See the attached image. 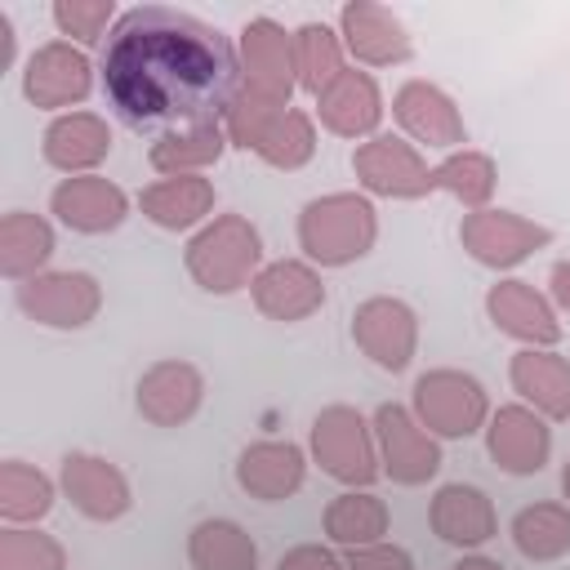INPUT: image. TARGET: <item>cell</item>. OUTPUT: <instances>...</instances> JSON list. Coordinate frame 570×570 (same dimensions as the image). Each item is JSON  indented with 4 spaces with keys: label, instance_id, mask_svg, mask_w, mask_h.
Listing matches in <instances>:
<instances>
[{
    "label": "cell",
    "instance_id": "cell-1",
    "mask_svg": "<svg viewBox=\"0 0 570 570\" xmlns=\"http://www.w3.org/2000/svg\"><path fill=\"white\" fill-rule=\"evenodd\" d=\"M240 85V49L205 18L138 4L116 18L102 49V89L134 134L223 125Z\"/></svg>",
    "mask_w": 570,
    "mask_h": 570
},
{
    "label": "cell",
    "instance_id": "cell-2",
    "mask_svg": "<svg viewBox=\"0 0 570 570\" xmlns=\"http://www.w3.org/2000/svg\"><path fill=\"white\" fill-rule=\"evenodd\" d=\"M294 89H298L294 36L276 18H249L240 27V85L223 116L227 142L254 151L267 125L289 111Z\"/></svg>",
    "mask_w": 570,
    "mask_h": 570
},
{
    "label": "cell",
    "instance_id": "cell-3",
    "mask_svg": "<svg viewBox=\"0 0 570 570\" xmlns=\"http://www.w3.org/2000/svg\"><path fill=\"white\" fill-rule=\"evenodd\" d=\"M379 240V214L361 191H330L303 205L298 214V245L321 267H347L365 258Z\"/></svg>",
    "mask_w": 570,
    "mask_h": 570
},
{
    "label": "cell",
    "instance_id": "cell-4",
    "mask_svg": "<svg viewBox=\"0 0 570 570\" xmlns=\"http://www.w3.org/2000/svg\"><path fill=\"white\" fill-rule=\"evenodd\" d=\"M183 267L205 294H236L263 272V240L249 218L218 214L187 240Z\"/></svg>",
    "mask_w": 570,
    "mask_h": 570
},
{
    "label": "cell",
    "instance_id": "cell-5",
    "mask_svg": "<svg viewBox=\"0 0 570 570\" xmlns=\"http://www.w3.org/2000/svg\"><path fill=\"white\" fill-rule=\"evenodd\" d=\"M312 459L321 463L325 476L343 481L347 490H370L374 476L383 472L374 428L352 405H325L312 419Z\"/></svg>",
    "mask_w": 570,
    "mask_h": 570
},
{
    "label": "cell",
    "instance_id": "cell-6",
    "mask_svg": "<svg viewBox=\"0 0 570 570\" xmlns=\"http://www.w3.org/2000/svg\"><path fill=\"white\" fill-rule=\"evenodd\" d=\"M414 419L445 441H463L485 428L490 419V396L485 387L463 374V370H428L414 379Z\"/></svg>",
    "mask_w": 570,
    "mask_h": 570
},
{
    "label": "cell",
    "instance_id": "cell-7",
    "mask_svg": "<svg viewBox=\"0 0 570 570\" xmlns=\"http://www.w3.org/2000/svg\"><path fill=\"white\" fill-rule=\"evenodd\" d=\"M352 174L370 196H387V200H419L432 191V165L419 156L414 142L396 138V134H374L365 142H356L352 151Z\"/></svg>",
    "mask_w": 570,
    "mask_h": 570
},
{
    "label": "cell",
    "instance_id": "cell-8",
    "mask_svg": "<svg viewBox=\"0 0 570 570\" xmlns=\"http://www.w3.org/2000/svg\"><path fill=\"white\" fill-rule=\"evenodd\" d=\"M459 240H463V249H468L481 267L503 272V267H517V263H525L530 254H539V249L552 240V232H548L543 223L517 214V209H490V205H485V209L463 214Z\"/></svg>",
    "mask_w": 570,
    "mask_h": 570
},
{
    "label": "cell",
    "instance_id": "cell-9",
    "mask_svg": "<svg viewBox=\"0 0 570 570\" xmlns=\"http://www.w3.org/2000/svg\"><path fill=\"white\" fill-rule=\"evenodd\" d=\"M374 441H379V459L383 472L396 485H428L441 472V445L436 436L414 419V410L383 401L374 410Z\"/></svg>",
    "mask_w": 570,
    "mask_h": 570
},
{
    "label": "cell",
    "instance_id": "cell-10",
    "mask_svg": "<svg viewBox=\"0 0 570 570\" xmlns=\"http://www.w3.org/2000/svg\"><path fill=\"white\" fill-rule=\"evenodd\" d=\"M352 343L387 374H401L419 347V316L392 294H374L352 312Z\"/></svg>",
    "mask_w": 570,
    "mask_h": 570
},
{
    "label": "cell",
    "instance_id": "cell-11",
    "mask_svg": "<svg viewBox=\"0 0 570 570\" xmlns=\"http://www.w3.org/2000/svg\"><path fill=\"white\" fill-rule=\"evenodd\" d=\"M18 307L36 325L49 330H80L98 316L102 289L89 272H40L18 285Z\"/></svg>",
    "mask_w": 570,
    "mask_h": 570
},
{
    "label": "cell",
    "instance_id": "cell-12",
    "mask_svg": "<svg viewBox=\"0 0 570 570\" xmlns=\"http://www.w3.org/2000/svg\"><path fill=\"white\" fill-rule=\"evenodd\" d=\"M89 89H94V67H89L85 49H76L71 40H49L27 58L22 94L31 107L58 111V107L85 102Z\"/></svg>",
    "mask_w": 570,
    "mask_h": 570
},
{
    "label": "cell",
    "instance_id": "cell-13",
    "mask_svg": "<svg viewBox=\"0 0 570 570\" xmlns=\"http://www.w3.org/2000/svg\"><path fill=\"white\" fill-rule=\"evenodd\" d=\"M392 116L405 129V138L436 147V151H463L468 142V125L454 107V98L445 89H436L432 80H405L392 94Z\"/></svg>",
    "mask_w": 570,
    "mask_h": 570
},
{
    "label": "cell",
    "instance_id": "cell-14",
    "mask_svg": "<svg viewBox=\"0 0 570 570\" xmlns=\"http://www.w3.org/2000/svg\"><path fill=\"white\" fill-rule=\"evenodd\" d=\"M485 450L508 476H534L552 454V428L530 405H499L485 419Z\"/></svg>",
    "mask_w": 570,
    "mask_h": 570
},
{
    "label": "cell",
    "instance_id": "cell-15",
    "mask_svg": "<svg viewBox=\"0 0 570 570\" xmlns=\"http://www.w3.org/2000/svg\"><path fill=\"white\" fill-rule=\"evenodd\" d=\"M58 485L62 494L71 499V508L89 521H120L134 503L129 494V481L125 472L102 459V454H85V450H71L62 459V472H58Z\"/></svg>",
    "mask_w": 570,
    "mask_h": 570
},
{
    "label": "cell",
    "instance_id": "cell-16",
    "mask_svg": "<svg viewBox=\"0 0 570 570\" xmlns=\"http://www.w3.org/2000/svg\"><path fill=\"white\" fill-rule=\"evenodd\" d=\"M338 36H343V49L365 67H396L414 53L405 22L374 0H347L338 9Z\"/></svg>",
    "mask_w": 570,
    "mask_h": 570
},
{
    "label": "cell",
    "instance_id": "cell-17",
    "mask_svg": "<svg viewBox=\"0 0 570 570\" xmlns=\"http://www.w3.org/2000/svg\"><path fill=\"white\" fill-rule=\"evenodd\" d=\"M485 316L494 321L499 334L525 343V347H557L561 343V321L552 303L530 285V281H494L485 289Z\"/></svg>",
    "mask_w": 570,
    "mask_h": 570
},
{
    "label": "cell",
    "instance_id": "cell-18",
    "mask_svg": "<svg viewBox=\"0 0 570 570\" xmlns=\"http://www.w3.org/2000/svg\"><path fill=\"white\" fill-rule=\"evenodd\" d=\"M254 294V307L267 316V321H307L312 312L325 307V285H321V272L303 258H276V263H263V272L254 276L249 285Z\"/></svg>",
    "mask_w": 570,
    "mask_h": 570
},
{
    "label": "cell",
    "instance_id": "cell-19",
    "mask_svg": "<svg viewBox=\"0 0 570 570\" xmlns=\"http://www.w3.org/2000/svg\"><path fill=\"white\" fill-rule=\"evenodd\" d=\"M49 209L58 214L62 227H71L80 236H102V232H116L125 223L129 196L102 174H80V178H62L53 187Z\"/></svg>",
    "mask_w": 570,
    "mask_h": 570
},
{
    "label": "cell",
    "instance_id": "cell-20",
    "mask_svg": "<svg viewBox=\"0 0 570 570\" xmlns=\"http://www.w3.org/2000/svg\"><path fill=\"white\" fill-rule=\"evenodd\" d=\"M138 414L156 428H183L205 401V379L191 361H156L138 379Z\"/></svg>",
    "mask_w": 570,
    "mask_h": 570
},
{
    "label": "cell",
    "instance_id": "cell-21",
    "mask_svg": "<svg viewBox=\"0 0 570 570\" xmlns=\"http://www.w3.org/2000/svg\"><path fill=\"white\" fill-rule=\"evenodd\" d=\"M316 116L338 138H374V129L383 120V94L370 71L343 67L316 98Z\"/></svg>",
    "mask_w": 570,
    "mask_h": 570
},
{
    "label": "cell",
    "instance_id": "cell-22",
    "mask_svg": "<svg viewBox=\"0 0 570 570\" xmlns=\"http://www.w3.org/2000/svg\"><path fill=\"white\" fill-rule=\"evenodd\" d=\"M428 521H432V534L450 548H481L499 534V517H494L490 494L476 485H463V481H450L432 494Z\"/></svg>",
    "mask_w": 570,
    "mask_h": 570
},
{
    "label": "cell",
    "instance_id": "cell-23",
    "mask_svg": "<svg viewBox=\"0 0 570 570\" xmlns=\"http://www.w3.org/2000/svg\"><path fill=\"white\" fill-rule=\"evenodd\" d=\"M307 459L294 441H254L236 459V485L258 503H281L303 490Z\"/></svg>",
    "mask_w": 570,
    "mask_h": 570
},
{
    "label": "cell",
    "instance_id": "cell-24",
    "mask_svg": "<svg viewBox=\"0 0 570 570\" xmlns=\"http://www.w3.org/2000/svg\"><path fill=\"white\" fill-rule=\"evenodd\" d=\"M45 160L67 174V178H80V174H94V165L107 160L111 151V129L102 116L94 111H62L49 120L45 129V142H40Z\"/></svg>",
    "mask_w": 570,
    "mask_h": 570
},
{
    "label": "cell",
    "instance_id": "cell-25",
    "mask_svg": "<svg viewBox=\"0 0 570 570\" xmlns=\"http://www.w3.org/2000/svg\"><path fill=\"white\" fill-rule=\"evenodd\" d=\"M512 392L543 419H570V361L557 347H521L508 365Z\"/></svg>",
    "mask_w": 570,
    "mask_h": 570
},
{
    "label": "cell",
    "instance_id": "cell-26",
    "mask_svg": "<svg viewBox=\"0 0 570 570\" xmlns=\"http://www.w3.org/2000/svg\"><path fill=\"white\" fill-rule=\"evenodd\" d=\"M142 218H151L165 232H187L214 214V183L205 174H183V178H156L151 187L138 191Z\"/></svg>",
    "mask_w": 570,
    "mask_h": 570
},
{
    "label": "cell",
    "instance_id": "cell-27",
    "mask_svg": "<svg viewBox=\"0 0 570 570\" xmlns=\"http://www.w3.org/2000/svg\"><path fill=\"white\" fill-rule=\"evenodd\" d=\"M53 258V227L31 209H9L0 218V276L4 281H31Z\"/></svg>",
    "mask_w": 570,
    "mask_h": 570
},
{
    "label": "cell",
    "instance_id": "cell-28",
    "mask_svg": "<svg viewBox=\"0 0 570 570\" xmlns=\"http://www.w3.org/2000/svg\"><path fill=\"white\" fill-rule=\"evenodd\" d=\"M187 561L196 570H258V543L249 539L245 525H236L227 517H209V521L191 525Z\"/></svg>",
    "mask_w": 570,
    "mask_h": 570
},
{
    "label": "cell",
    "instance_id": "cell-29",
    "mask_svg": "<svg viewBox=\"0 0 570 570\" xmlns=\"http://www.w3.org/2000/svg\"><path fill=\"white\" fill-rule=\"evenodd\" d=\"M227 151V129L223 125H191V129H174L160 134L147 151L151 169L165 178H183V174H200L209 169L218 156Z\"/></svg>",
    "mask_w": 570,
    "mask_h": 570
},
{
    "label": "cell",
    "instance_id": "cell-30",
    "mask_svg": "<svg viewBox=\"0 0 570 570\" xmlns=\"http://www.w3.org/2000/svg\"><path fill=\"white\" fill-rule=\"evenodd\" d=\"M325 539L338 543V548H365V543H379L387 534V503L370 490H343L338 499H330L325 517Z\"/></svg>",
    "mask_w": 570,
    "mask_h": 570
},
{
    "label": "cell",
    "instance_id": "cell-31",
    "mask_svg": "<svg viewBox=\"0 0 570 570\" xmlns=\"http://www.w3.org/2000/svg\"><path fill=\"white\" fill-rule=\"evenodd\" d=\"M432 191H450L468 214L472 209H485L490 196H494V183H499V169L485 151H450L441 165H432Z\"/></svg>",
    "mask_w": 570,
    "mask_h": 570
},
{
    "label": "cell",
    "instance_id": "cell-32",
    "mask_svg": "<svg viewBox=\"0 0 570 570\" xmlns=\"http://www.w3.org/2000/svg\"><path fill=\"white\" fill-rule=\"evenodd\" d=\"M512 543L525 561H557L570 552V508L534 503L512 517Z\"/></svg>",
    "mask_w": 570,
    "mask_h": 570
},
{
    "label": "cell",
    "instance_id": "cell-33",
    "mask_svg": "<svg viewBox=\"0 0 570 570\" xmlns=\"http://www.w3.org/2000/svg\"><path fill=\"white\" fill-rule=\"evenodd\" d=\"M49 508H53V481L22 459H4L0 463V517L9 525H27V521H40Z\"/></svg>",
    "mask_w": 570,
    "mask_h": 570
},
{
    "label": "cell",
    "instance_id": "cell-34",
    "mask_svg": "<svg viewBox=\"0 0 570 570\" xmlns=\"http://www.w3.org/2000/svg\"><path fill=\"white\" fill-rule=\"evenodd\" d=\"M294 71H298V89L321 98L325 85L343 71V40L325 22H303L294 31Z\"/></svg>",
    "mask_w": 570,
    "mask_h": 570
},
{
    "label": "cell",
    "instance_id": "cell-35",
    "mask_svg": "<svg viewBox=\"0 0 570 570\" xmlns=\"http://www.w3.org/2000/svg\"><path fill=\"white\" fill-rule=\"evenodd\" d=\"M312 151H316V129H312V116L298 111V107L276 116L267 125V134L258 138V147H254V156L267 160L272 169H303L312 160Z\"/></svg>",
    "mask_w": 570,
    "mask_h": 570
},
{
    "label": "cell",
    "instance_id": "cell-36",
    "mask_svg": "<svg viewBox=\"0 0 570 570\" xmlns=\"http://www.w3.org/2000/svg\"><path fill=\"white\" fill-rule=\"evenodd\" d=\"M0 570H67V548L31 525L0 530Z\"/></svg>",
    "mask_w": 570,
    "mask_h": 570
},
{
    "label": "cell",
    "instance_id": "cell-37",
    "mask_svg": "<svg viewBox=\"0 0 570 570\" xmlns=\"http://www.w3.org/2000/svg\"><path fill=\"white\" fill-rule=\"evenodd\" d=\"M49 13H53V27L76 45H102V36H111L107 27L116 22L111 0H53Z\"/></svg>",
    "mask_w": 570,
    "mask_h": 570
},
{
    "label": "cell",
    "instance_id": "cell-38",
    "mask_svg": "<svg viewBox=\"0 0 570 570\" xmlns=\"http://www.w3.org/2000/svg\"><path fill=\"white\" fill-rule=\"evenodd\" d=\"M347 570H414V557L401 543H365V548H347Z\"/></svg>",
    "mask_w": 570,
    "mask_h": 570
},
{
    "label": "cell",
    "instance_id": "cell-39",
    "mask_svg": "<svg viewBox=\"0 0 570 570\" xmlns=\"http://www.w3.org/2000/svg\"><path fill=\"white\" fill-rule=\"evenodd\" d=\"M276 570H347V561L334 557V552L321 548V543H298V548H289V552L281 557Z\"/></svg>",
    "mask_w": 570,
    "mask_h": 570
},
{
    "label": "cell",
    "instance_id": "cell-40",
    "mask_svg": "<svg viewBox=\"0 0 570 570\" xmlns=\"http://www.w3.org/2000/svg\"><path fill=\"white\" fill-rule=\"evenodd\" d=\"M548 289H552L557 307H566V312H570V263H557V267H552V276H548Z\"/></svg>",
    "mask_w": 570,
    "mask_h": 570
},
{
    "label": "cell",
    "instance_id": "cell-41",
    "mask_svg": "<svg viewBox=\"0 0 570 570\" xmlns=\"http://www.w3.org/2000/svg\"><path fill=\"white\" fill-rule=\"evenodd\" d=\"M9 62H13V22L0 9V71H9Z\"/></svg>",
    "mask_w": 570,
    "mask_h": 570
},
{
    "label": "cell",
    "instance_id": "cell-42",
    "mask_svg": "<svg viewBox=\"0 0 570 570\" xmlns=\"http://www.w3.org/2000/svg\"><path fill=\"white\" fill-rule=\"evenodd\" d=\"M450 570H508L503 561H494V557H481V552H472V557H459Z\"/></svg>",
    "mask_w": 570,
    "mask_h": 570
},
{
    "label": "cell",
    "instance_id": "cell-43",
    "mask_svg": "<svg viewBox=\"0 0 570 570\" xmlns=\"http://www.w3.org/2000/svg\"><path fill=\"white\" fill-rule=\"evenodd\" d=\"M561 494H566V508H570V459H566V468H561Z\"/></svg>",
    "mask_w": 570,
    "mask_h": 570
}]
</instances>
